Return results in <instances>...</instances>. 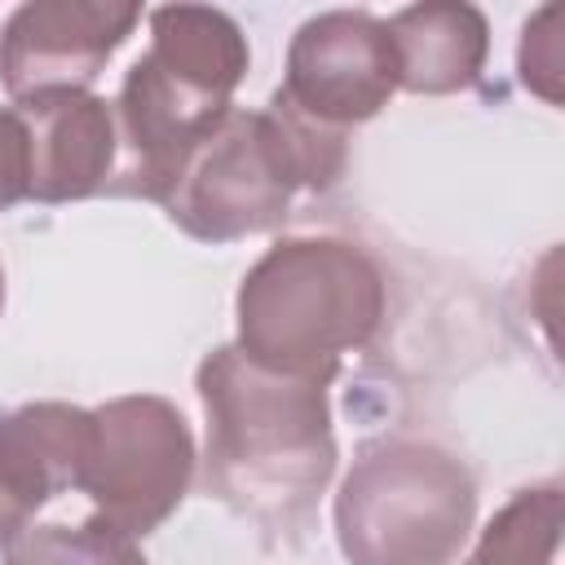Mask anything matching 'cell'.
Listing matches in <instances>:
<instances>
[{
	"instance_id": "e0dca14e",
	"label": "cell",
	"mask_w": 565,
	"mask_h": 565,
	"mask_svg": "<svg viewBox=\"0 0 565 565\" xmlns=\"http://www.w3.org/2000/svg\"><path fill=\"white\" fill-rule=\"evenodd\" d=\"M0 309H4V265H0Z\"/></svg>"
},
{
	"instance_id": "7a4b0ae2",
	"label": "cell",
	"mask_w": 565,
	"mask_h": 565,
	"mask_svg": "<svg viewBox=\"0 0 565 565\" xmlns=\"http://www.w3.org/2000/svg\"><path fill=\"white\" fill-rule=\"evenodd\" d=\"M252 49L243 26L212 4L150 9V49L128 66L115 106L119 159L106 194L163 203L190 150L234 110Z\"/></svg>"
},
{
	"instance_id": "7c38bea8",
	"label": "cell",
	"mask_w": 565,
	"mask_h": 565,
	"mask_svg": "<svg viewBox=\"0 0 565 565\" xmlns=\"http://www.w3.org/2000/svg\"><path fill=\"white\" fill-rule=\"evenodd\" d=\"M561 556V486L516 490L481 530L477 547L459 565H556Z\"/></svg>"
},
{
	"instance_id": "4fadbf2b",
	"label": "cell",
	"mask_w": 565,
	"mask_h": 565,
	"mask_svg": "<svg viewBox=\"0 0 565 565\" xmlns=\"http://www.w3.org/2000/svg\"><path fill=\"white\" fill-rule=\"evenodd\" d=\"M4 565H150L124 530L106 525L102 516H88L79 525L44 521L26 525L4 543Z\"/></svg>"
},
{
	"instance_id": "9c48e42d",
	"label": "cell",
	"mask_w": 565,
	"mask_h": 565,
	"mask_svg": "<svg viewBox=\"0 0 565 565\" xmlns=\"http://www.w3.org/2000/svg\"><path fill=\"white\" fill-rule=\"evenodd\" d=\"M26 150H31V185L26 199L35 203H75L106 194L119 137H115V106L97 93H40L13 102Z\"/></svg>"
},
{
	"instance_id": "5bb4252c",
	"label": "cell",
	"mask_w": 565,
	"mask_h": 565,
	"mask_svg": "<svg viewBox=\"0 0 565 565\" xmlns=\"http://www.w3.org/2000/svg\"><path fill=\"white\" fill-rule=\"evenodd\" d=\"M516 71L530 93L543 102H561V75H565V53H561V4H543L525 26H521V49H516Z\"/></svg>"
},
{
	"instance_id": "277c9868",
	"label": "cell",
	"mask_w": 565,
	"mask_h": 565,
	"mask_svg": "<svg viewBox=\"0 0 565 565\" xmlns=\"http://www.w3.org/2000/svg\"><path fill=\"white\" fill-rule=\"evenodd\" d=\"M344 137L296 115L278 93L260 110H230L177 172L163 212L199 243H234L287 221L300 190H331Z\"/></svg>"
},
{
	"instance_id": "ba28073f",
	"label": "cell",
	"mask_w": 565,
	"mask_h": 565,
	"mask_svg": "<svg viewBox=\"0 0 565 565\" xmlns=\"http://www.w3.org/2000/svg\"><path fill=\"white\" fill-rule=\"evenodd\" d=\"M137 22V4L26 0L0 26V84L13 102L40 93H93V79Z\"/></svg>"
},
{
	"instance_id": "3957f363",
	"label": "cell",
	"mask_w": 565,
	"mask_h": 565,
	"mask_svg": "<svg viewBox=\"0 0 565 565\" xmlns=\"http://www.w3.org/2000/svg\"><path fill=\"white\" fill-rule=\"evenodd\" d=\"M234 344L265 371L331 384L384 322V274L349 238L274 243L238 282Z\"/></svg>"
},
{
	"instance_id": "52a82bcc",
	"label": "cell",
	"mask_w": 565,
	"mask_h": 565,
	"mask_svg": "<svg viewBox=\"0 0 565 565\" xmlns=\"http://www.w3.org/2000/svg\"><path fill=\"white\" fill-rule=\"evenodd\" d=\"M274 93L296 115L340 137L375 119L397 93V53L384 18L366 9L305 18L287 44V71Z\"/></svg>"
},
{
	"instance_id": "30bf717a",
	"label": "cell",
	"mask_w": 565,
	"mask_h": 565,
	"mask_svg": "<svg viewBox=\"0 0 565 565\" xmlns=\"http://www.w3.org/2000/svg\"><path fill=\"white\" fill-rule=\"evenodd\" d=\"M397 53V88L415 97L463 93L481 79L490 53V22L463 0H424L397 9L388 22Z\"/></svg>"
},
{
	"instance_id": "8fae6325",
	"label": "cell",
	"mask_w": 565,
	"mask_h": 565,
	"mask_svg": "<svg viewBox=\"0 0 565 565\" xmlns=\"http://www.w3.org/2000/svg\"><path fill=\"white\" fill-rule=\"evenodd\" d=\"M97 419L71 402H26L0 419V472L40 512L53 494L79 490Z\"/></svg>"
},
{
	"instance_id": "9a60e30c",
	"label": "cell",
	"mask_w": 565,
	"mask_h": 565,
	"mask_svg": "<svg viewBox=\"0 0 565 565\" xmlns=\"http://www.w3.org/2000/svg\"><path fill=\"white\" fill-rule=\"evenodd\" d=\"M31 185V150H26V128L13 106H0V212L26 199Z\"/></svg>"
},
{
	"instance_id": "6da1fadb",
	"label": "cell",
	"mask_w": 565,
	"mask_h": 565,
	"mask_svg": "<svg viewBox=\"0 0 565 565\" xmlns=\"http://www.w3.org/2000/svg\"><path fill=\"white\" fill-rule=\"evenodd\" d=\"M194 388L207 415V490L247 516L305 512L335 472V428L322 380L256 366L238 344H216Z\"/></svg>"
},
{
	"instance_id": "5b68a950",
	"label": "cell",
	"mask_w": 565,
	"mask_h": 565,
	"mask_svg": "<svg viewBox=\"0 0 565 565\" xmlns=\"http://www.w3.org/2000/svg\"><path fill=\"white\" fill-rule=\"evenodd\" d=\"M472 525L468 463L419 437L362 446L335 494V543L349 565H455Z\"/></svg>"
},
{
	"instance_id": "2e32d148",
	"label": "cell",
	"mask_w": 565,
	"mask_h": 565,
	"mask_svg": "<svg viewBox=\"0 0 565 565\" xmlns=\"http://www.w3.org/2000/svg\"><path fill=\"white\" fill-rule=\"evenodd\" d=\"M31 516H35V508L4 481V472H0V543H9L13 534H22L26 525H31Z\"/></svg>"
},
{
	"instance_id": "8992f818",
	"label": "cell",
	"mask_w": 565,
	"mask_h": 565,
	"mask_svg": "<svg viewBox=\"0 0 565 565\" xmlns=\"http://www.w3.org/2000/svg\"><path fill=\"white\" fill-rule=\"evenodd\" d=\"M97 437L79 490L93 516L128 539L154 534L194 486V433L185 415L159 393L110 397L93 411Z\"/></svg>"
}]
</instances>
